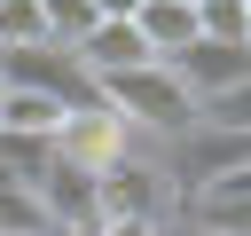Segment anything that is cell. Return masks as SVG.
Here are the masks:
<instances>
[{"instance_id":"1","label":"cell","mask_w":251,"mask_h":236,"mask_svg":"<svg viewBox=\"0 0 251 236\" xmlns=\"http://www.w3.org/2000/svg\"><path fill=\"white\" fill-rule=\"evenodd\" d=\"M94 102H102L110 118H126L141 142H173V134H188V126H196V94L173 79V63L110 71V79H94Z\"/></svg>"},{"instance_id":"2","label":"cell","mask_w":251,"mask_h":236,"mask_svg":"<svg viewBox=\"0 0 251 236\" xmlns=\"http://www.w3.org/2000/svg\"><path fill=\"white\" fill-rule=\"evenodd\" d=\"M165 205H173V181L141 149L118 157L110 173H94V220H165Z\"/></svg>"},{"instance_id":"3","label":"cell","mask_w":251,"mask_h":236,"mask_svg":"<svg viewBox=\"0 0 251 236\" xmlns=\"http://www.w3.org/2000/svg\"><path fill=\"white\" fill-rule=\"evenodd\" d=\"M0 79H8V87H39V94H55L63 110H94V79H86L78 55L55 47V39H39V47H0Z\"/></svg>"},{"instance_id":"4","label":"cell","mask_w":251,"mask_h":236,"mask_svg":"<svg viewBox=\"0 0 251 236\" xmlns=\"http://www.w3.org/2000/svg\"><path fill=\"white\" fill-rule=\"evenodd\" d=\"M141 149V134L126 126V118H110L102 102L94 110H71L63 126H55V165H71V173H110L118 157H133Z\"/></svg>"},{"instance_id":"5","label":"cell","mask_w":251,"mask_h":236,"mask_svg":"<svg viewBox=\"0 0 251 236\" xmlns=\"http://www.w3.org/2000/svg\"><path fill=\"white\" fill-rule=\"evenodd\" d=\"M71 55H78V71H86V79H110V71H141V63H157L133 16H94V24L71 39Z\"/></svg>"},{"instance_id":"6","label":"cell","mask_w":251,"mask_h":236,"mask_svg":"<svg viewBox=\"0 0 251 236\" xmlns=\"http://www.w3.org/2000/svg\"><path fill=\"white\" fill-rule=\"evenodd\" d=\"M173 79L204 102V94H220V87L251 79V39H188V47L173 55Z\"/></svg>"},{"instance_id":"7","label":"cell","mask_w":251,"mask_h":236,"mask_svg":"<svg viewBox=\"0 0 251 236\" xmlns=\"http://www.w3.org/2000/svg\"><path fill=\"white\" fill-rule=\"evenodd\" d=\"M133 24H141V39H149V55H157V63H173V55L196 39V0H141V8H133Z\"/></svg>"},{"instance_id":"8","label":"cell","mask_w":251,"mask_h":236,"mask_svg":"<svg viewBox=\"0 0 251 236\" xmlns=\"http://www.w3.org/2000/svg\"><path fill=\"white\" fill-rule=\"evenodd\" d=\"M31 189H39V212H47V220H78V228L94 220V173H71V165H47V173H39Z\"/></svg>"},{"instance_id":"9","label":"cell","mask_w":251,"mask_h":236,"mask_svg":"<svg viewBox=\"0 0 251 236\" xmlns=\"http://www.w3.org/2000/svg\"><path fill=\"white\" fill-rule=\"evenodd\" d=\"M63 118H71V110H63L55 94H39V87H0V134H39V142H55Z\"/></svg>"},{"instance_id":"10","label":"cell","mask_w":251,"mask_h":236,"mask_svg":"<svg viewBox=\"0 0 251 236\" xmlns=\"http://www.w3.org/2000/svg\"><path fill=\"white\" fill-rule=\"evenodd\" d=\"M196 236H251V197H188Z\"/></svg>"},{"instance_id":"11","label":"cell","mask_w":251,"mask_h":236,"mask_svg":"<svg viewBox=\"0 0 251 236\" xmlns=\"http://www.w3.org/2000/svg\"><path fill=\"white\" fill-rule=\"evenodd\" d=\"M196 126H227V134H251V79H235V87L204 94V102H196Z\"/></svg>"},{"instance_id":"12","label":"cell","mask_w":251,"mask_h":236,"mask_svg":"<svg viewBox=\"0 0 251 236\" xmlns=\"http://www.w3.org/2000/svg\"><path fill=\"white\" fill-rule=\"evenodd\" d=\"M47 228V212H39V189H24V181H0V236H39Z\"/></svg>"},{"instance_id":"13","label":"cell","mask_w":251,"mask_h":236,"mask_svg":"<svg viewBox=\"0 0 251 236\" xmlns=\"http://www.w3.org/2000/svg\"><path fill=\"white\" fill-rule=\"evenodd\" d=\"M196 39H251L243 0H196Z\"/></svg>"},{"instance_id":"14","label":"cell","mask_w":251,"mask_h":236,"mask_svg":"<svg viewBox=\"0 0 251 236\" xmlns=\"http://www.w3.org/2000/svg\"><path fill=\"white\" fill-rule=\"evenodd\" d=\"M94 236H157V220H94Z\"/></svg>"},{"instance_id":"15","label":"cell","mask_w":251,"mask_h":236,"mask_svg":"<svg viewBox=\"0 0 251 236\" xmlns=\"http://www.w3.org/2000/svg\"><path fill=\"white\" fill-rule=\"evenodd\" d=\"M39 236H94V220H86V228H78V220H47Z\"/></svg>"},{"instance_id":"16","label":"cell","mask_w":251,"mask_h":236,"mask_svg":"<svg viewBox=\"0 0 251 236\" xmlns=\"http://www.w3.org/2000/svg\"><path fill=\"white\" fill-rule=\"evenodd\" d=\"M157 236H180V228H173V220H157Z\"/></svg>"},{"instance_id":"17","label":"cell","mask_w":251,"mask_h":236,"mask_svg":"<svg viewBox=\"0 0 251 236\" xmlns=\"http://www.w3.org/2000/svg\"><path fill=\"white\" fill-rule=\"evenodd\" d=\"M243 16H251V0H243Z\"/></svg>"},{"instance_id":"18","label":"cell","mask_w":251,"mask_h":236,"mask_svg":"<svg viewBox=\"0 0 251 236\" xmlns=\"http://www.w3.org/2000/svg\"><path fill=\"white\" fill-rule=\"evenodd\" d=\"M0 87H8V79H0Z\"/></svg>"}]
</instances>
